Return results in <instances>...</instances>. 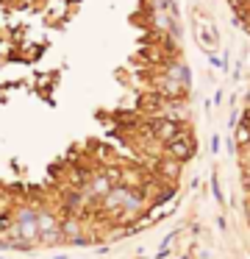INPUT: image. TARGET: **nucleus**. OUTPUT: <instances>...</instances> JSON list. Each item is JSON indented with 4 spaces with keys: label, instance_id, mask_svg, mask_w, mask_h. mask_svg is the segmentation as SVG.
Here are the masks:
<instances>
[{
    "label": "nucleus",
    "instance_id": "nucleus-1",
    "mask_svg": "<svg viewBox=\"0 0 250 259\" xmlns=\"http://www.w3.org/2000/svg\"><path fill=\"white\" fill-rule=\"evenodd\" d=\"M194 31H197V39L203 42V48H217L220 45V36H217V31H214V25L211 23H194Z\"/></svg>",
    "mask_w": 250,
    "mask_h": 259
},
{
    "label": "nucleus",
    "instance_id": "nucleus-2",
    "mask_svg": "<svg viewBox=\"0 0 250 259\" xmlns=\"http://www.w3.org/2000/svg\"><path fill=\"white\" fill-rule=\"evenodd\" d=\"M0 259H3V256H0Z\"/></svg>",
    "mask_w": 250,
    "mask_h": 259
}]
</instances>
